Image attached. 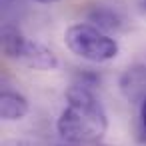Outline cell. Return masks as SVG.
<instances>
[{"label":"cell","mask_w":146,"mask_h":146,"mask_svg":"<svg viewBox=\"0 0 146 146\" xmlns=\"http://www.w3.org/2000/svg\"><path fill=\"white\" fill-rule=\"evenodd\" d=\"M108 128V116L90 86L74 84L66 90V106L56 120L60 138L68 144L94 146Z\"/></svg>","instance_id":"6da1fadb"},{"label":"cell","mask_w":146,"mask_h":146,"mask_svg":"<svg viewBox=\"0 0 146 146\" xmlns=\"http://www.w3.org/2000/svg\"><path fill=\"white\" fill-rule=\"evenodd\" d=\"M64 42L72 54L88 62H108L118 56V42L94 24H72L64 32Z\"/></svg>","instance_id":"7a4b0ae2"},{"label":"cell","mask_w":146,"mask_h":146,"mask_svg":"<svg viewBox=\"0 0 146 146\" xmlns=\"http://www.w3.org/2000/svg\"><path fill=\"white\" fill-rule=\"evenodd\" d=\"M2 48L8 58L34 70H54L58 66V58L50 48L24 36L16 26H4Z\"/></svg>","instance_id":"3957f363"},{"label":"cell","mask_w":146,"mask_h":146,"mask_svg":"<svg viewBox=\"0 0 146 146\" xmlns=\"http://www.w3.org/2000/svg\"><path fill=\"white\" fill-rule=\"evenodd\" d=\"M120 90L130 102H142L146 98V66L136 64L128 68L120 78Z\"/></svg>","instance_id":"277c9868"},{"label":"cell","mask_w":146,"mask_h":146,"mask_svg":"<svg viewBox=\"0 0 146 146\" xmlns=\"http://www.w3.org/2000/svg\"><path fill=\"white\" fill-rule=\"evenodd\" d=\"M28 114V100L14 92V90H4L0 94V116L6 122L22 120Z\"/></svg>","instance_id":"5b68a950"},{"label":"cell","mask_w":146,"mask_h":146,"mask_svg":"<svg viewBox=\"0 0 146 146\" xmlns=\"http://www.w3.org/2000/svg\"><path fill=\"white\" fill-rule=\"evenodd\" d=\"M88 20L104 32H118L124 28V18L116 10L106 8V6H94L88 12Z\"/></svg>","instance_id":"8992f818"},{"label":"cell","mask_w":146,"mask_h":146,"mask_svg":"<svg viewBox=\"0 0 146 146\" xmlns=\"http://www.w3.org/2000/svg\"><path fill=\"white\" fill-rule=\"evenodd\" d=\"M140 140L146 144V98L140 102Z\"/></svg>","instance_id":"52a82bcc"},{"label":"cell","mask_w":146,"mask_h":146,"mask_svg":"<svg viewBox=\"0 0 146 146\" xmlns=\"http://www.w3.org/2000/svg\"><path fill=\"white\" fill-rule=\"evenodd\" d=\"M6 146H30L28 142H10V144H6Z\"/></svg>","instance_id":"ba28073f"},{"label":"cell","mask_w":146,"mask_h":146,"mask_svg":"<svg viewBox=\"0 0 146 146\" xmlns=\"http://www.w3.org/2000/svg\"><path fill=\"white\" fill-rule=\"evenodd\" d=\"M36 2H42V4H50V2H58V0H36Z\"/></svg>","instance_id":"9c48e42d"},{"label":"cell","mask_w":146,"mask_h":146,"mask_svg":"<svg viewBox=\"0 0 146 146\" xmlns=\"http://www.w3.org/2000/svg\"><path fill=\"white\" fill-rule=\"evenodd\" d=\"M60 146H80V144H68V142H66V144H60Z\"/></svg>","instance_id":"30bf717a"},{"label":"cell","mask_w":146,"mask_h":146,"mask_svg":"<svg viewBox=\"0 0 146 146\" xmlns=\"http://www.w3.org/2000/svg\"><path fill=\"white\" fill-rule=\"evenodd\" d=\"M142 8H144V10H146V0H142Z\"/></svg>","instance_id":"8fae6325"},{"label":"cell","mask_w":146,"mask_h":146,"mask_svg":"<svg viewBox=\"0 0 146 146\" xmlns=\"http://www.w3.org/2000/svg\"><path fill=\"white\" fill-rule=\"evenodd\" d=\"M94 146H104V144H100V142H98V144H94Z\"/></svg>","instance_id":"7c38bea8"}]
</instances>
